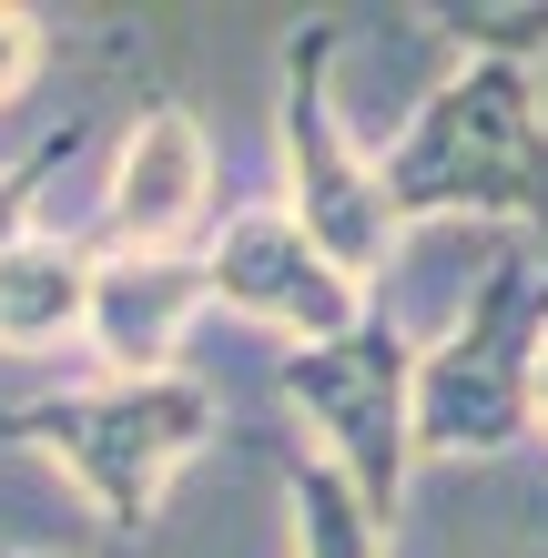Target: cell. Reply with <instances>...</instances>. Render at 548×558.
<instances>
[{"label": "cell", "instance_id": "obj_4", "mask_svg": "<svg viewBox=\"0 0 548 558\" xmlns=\"http://www.w3.org/2000/svg\"><path fill=\"white\" fill-rule=\"evenodd\" d=\"M416 355H427V345L376 305L356 336L284 345V366H275V397L305 416V447L366 498L376 529H397L406 468H416Z\"/></svg>", "mask_w": 548, "mask_h": 558}, {"label": "cell", "instance_id": "obj_12", "mask_svg": "<svg viewBox=\"0 0 548 558\" xmlns=\"http://www.w3.org/2000/svg\"><path fill=\"white\" fill-rule=\"evenodd\" d=\"M61 153H72V133H41L21 162H0V254L31 234V214H41V193H51V173H61Z\"/></svg>", "mask_w": 548, "mask_h": 558}, {"label": "cell", "instance_id": "obj_8", "mask_svg": "<svg viewBox=\"0 0 548 558\" xmlns=\"http://www.w3.org/2000/svg\"><path fill=\"white\" fill-rule=\"evenodd\" d=\"M204 305H214L204 294V254H102L82 345L102 355V376H173L183 325Z\"/></svg>", "mask_w": 548, "mask_h": 558}, {"label": "cell", "instance_id": "obj_11", "mask_svg": "<svg viewBox=\"0 0 548 558\" xmlns=\"http://www.w3.org/2000/svg\"><path fill=\"white\" fill-rule=\"evenodd\" d=\"M437 31L458 41L467 61H528L548 51V0H467V11H437Z\"/></svg>", "mask_w": 548, "mask_h": 558}, {"label": "cell", "instance_id": "obj_3", "mask_svg": "<svg viewBox=\"0 0 548 558\" xmlns=\"http://www.w3.org/2000/svg\"><path fill=\"white\" fill-rule=\"evenodd\" d=\"M548 355V244L488 234L467 305L416 355V457H508L538 426Z\"/></svg>", "mask_w": 548, "mask_h": 558}, {"label": "cell", "instance_id": "obj_13", "mask_svg": "<svg viewBox=\"0 0 548 558\" xmlns=\"http://www.w3.org/2000/svg\"><path fill=\"white\" fill-rule=\"evenodd\" d=\"M41 61H51V31H41V11H21V0H0V112H11L21 92L41 82Z\"/></svg>", "mask_w": 548, "mask_h": 558}, {"label": "cell", "instance_id": "obj_14", "mask_svg": "<svg viewBox=\"0 0 548 558\" xmlns=\"http://www.w3.org/2000/svg\"><path fill=\"white\" fill-rule=\"evenodd\" d=\"M538 426H548V355H538Z\"/></svg>", "mask_w": 548, "mask_h": 558}, {"label": "cell", "instance_id": "obj_5", "mask_svg": "<svg viewBox=\"0 0 548 558\" xmlns=\"http://www.w3.org/2000/svg\"><path fill=\"white\" fill-rule=\"evenodd\" d=\"M336 51H345V21H305L295 41H284V92H275L284 214H295L345 275H366V284H376L406 223H397V204H386L376 153L345 133V112H336Z\"/></svg>", "mask_w": 548, "mask_h": 558}, {"label": "cell", "instance_id": "obj_10", "mask_svg": "<svg viewBox=\"0 0 548 558\" xmlns=\"http://www.w3.org/2000/svg\"><path fill=\"white\" fill-rule=\"evenodd\" d=\"M284 498H295V558H386V538H397V529L366 518V498L315 447L284 457Z\"/></svg>", "mask_w": 548, "mask_h": 558}, {"label": "cell", "instance_id": "obj_7", "mask_svg": "<svg viewBox=\"0 0 548 558\" xmlns=\"http://www.w3.org/2000/svg\"><path fill=\"white\" fill-rule=\"evenodd\" d=\"M102 234L122 254H204L214 234V143L183 102H153L112 153L102 183Z\"/></svg>", "mask_w": 548, "mask_h": 558}, {"label": "cell", "instance_id": "obj_2", "mask_svg": "<svg viewBox=\"0 0 548 558\" xmlns=\"http://www.w3.org/2000/svg\"><path fill=\"white\" fill-rule=\"evenodd\" d=\"M214 426H223V397L183 366L173 376H102L92 366L82 386H51V397H0V437L51 457L112 538H143V518L214 447Z\"/></svg>", "mask_w": 548, "mask_h": 558}, {"label": "cell", "instance_id": "obj_6", "mask_svg": "<svg viewBox=\"0 0 548 558\" xmlns=\"http://www.w3.org/2000/svg\"><path fill=\"white\" fill-rule=\"evenodd\" d=\"M204 294L244 325H275L295 345H336L376 315V284L345 275L284 204H244L204 234Z\"/></svg>", "mask_w": 548, "mask_h": 558}, {"label": "cell", "instance_id": "obj_1", "mask_svg": "<svg viewBox=\"0 0 548 558\" xmlns=\"http://www.w3.org/2000/svg\"><path fill=\"white\" fill-rule=\"evenodd\" d=\"M397 223H488L548 244V112L519 61H458L376 153Z\"/></svg>", "mask_w": 548, "mask_h": 558}, {"label": "cell", "instance_id": "obj_9", "mask_svg": "<svg viewBox=\"0 0 548 558\" xmlns=\"http://www.w3.org/2000/svg\"><path fill=\"white\" fill-rule=\"evenodd\" d=\"M92 275H102L92 234H51V223H31V234L0 254V345H11V355L82 345V325H92Z\"/></svg>", "mask_w": 548, "mask_h": 558}]
</instances>
